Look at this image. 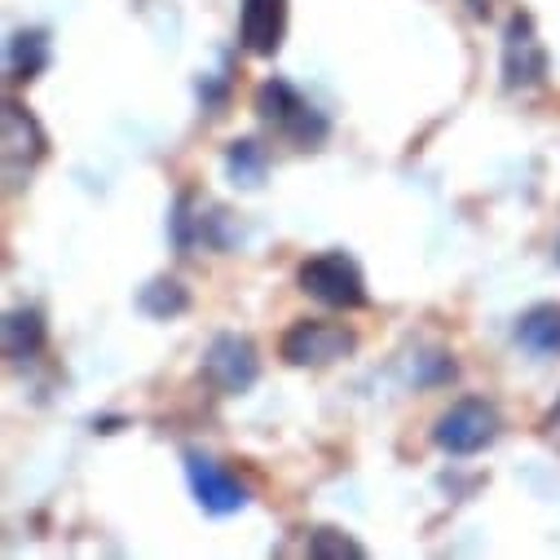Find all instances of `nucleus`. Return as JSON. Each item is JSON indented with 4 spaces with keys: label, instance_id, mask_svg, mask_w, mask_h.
Instances as JSON below:
<instances>
[{
    "label": "nucleus",
    "instance_id": "f3484780",
    "mask_svg": "<svg viewBox=\"0 0 560 560\" xmlns=\"http://www.w3.org/2000/svg\"><path fill=\"white\" fill-rule=\"evenodd\" d=\"M556 260H560V243H556Z\"/></svg>",
    "mask_w": 560,
    "mask_h": 560
},
{
    "label": "nucleus",
    "instance_id": "6e6552de",
    "mask_svg": "<svg viewBox=\"0 0 560 560\" xmlns=\"http://www.w3.org/2000/svg\"><path fill=\"white\" fill-rule=\"evenodd\" d=\"M288 36V0H243L238 10V40L256 58H273Z\"/></svg>",
    "mask_w": 560,
    "mask_h": 560
},
{
    "label": "nucleus",
    "instance_id": "9d476101",
    "mask_svg": "<svg viewBox=\"0 0 560 560\" xmlns=\"http://www.w3.org/2000/svg\"><path fill=\"white\" fill-rule=\"evenodd\" d=\"M516 345L534 358H560V305H534L516 318Z\"/></svg>",
    "mask_w": 560,
    "mask_h": 560
},
{
    "label": "nucleus",
    "instance_id": "dca6fc26",
    "mask_svg": "<svg viewBox=\"0 0 560 560\" xmlns=\"http://www.w3.org/2000/svg\"><path fill=\"white\" fill-rule=\"evenodd\" d=\"M547 438H551V442L560 446V406H556V410L547 415Z\"/></svg>",
    "mask_w": 560,
    "mask_h": 560
},
{
    "label": "nucleus",
    "instance_id": "39448f33",
    "mask_svg": "<svg viewBox=\"0 0 560 560\" xmlns=\"http://www.w3.org/2000/svg\"><path fill=\"white\" fill-rule=\"evenodd\" d=\"M203 380L221 393V397H243L256 380H260V358H256V345L238 331H225L208 345L203 353Z\"/></svg>",
    "mask_w": 560,
    "mask_h": 560
},
{
    "label": "nucleus",
    "instance_id": "f8f14e48",
    "mask_svg": "<svg viewBox=\"0 0 560 560\" xmlns=\"http://www.w3.org/2000/svg\"><path fill=\"white\" fill-rule=\"evenodd\" d=\"M49 67V40L45 32H19L10 40V75L14 80H36Z\"/></svg>",
    "mask_w": 560,
    "mask_h": 560
},
{
    "label": "nucleus",
    "instance_id": "4468645a",
    "mask_svg": "<svg viewBox=\"0 0 560 560\" xmlns=\"http://www.w3.org/2000/svg\"><path fill=\"white\" fill-rule=\"evenodd\" d=\"M225 173H230L234 186H260V177H265V151L256 142H230Z\"/></svg>",
    "mask_w": 560,
    "mask_h": 560
},
{
    "label": "nucleus",
    "instance_id": "ddd939ff",
    "mask_svg": "<svg viewBox=\"0 0 560 560\" xmlns=\"http://www.w3.org/2000/svg\"><path fill=\"white\" fill-rule=\"evenodd\" d=\"M137 305H142L151 318H177L190 310V292L177 283V278H155L151 288H142Z\"/></svg>",
    "mask_w": 560,
    "mask_h": 560
},
{
    "label": "nucleus",
    "instance_id": "0eeeda50",
    "mask_svg": "<svg viewBox=\"0 0 560 560\" xmlns=\"http://www.w3.org/2000/svg\"><path fill=\"white\" fill-rule=\"evenodd\" d=\"M547 75V49L534 32L529 14H512L508 32H503V84L508 89H529Z\"/></svg>",
    "mask_w": 560,
    "mask_h": 560
},
{
    "label": "nucleus",
    "instance_id": "f257e3e1",
    "mask_svg": "<svg viewBox=\"0 0 560 560\" xmlns=\"http://www.w3.org/2000/svg\"><path fill=\"white\" fill-rule=\"evenodd\" d=\"M256 110H260L265 124H273L296 147H318L327 137V115L278 75L256 89Z\"/></svg>",
    "mask_w": 560,
    "mask_h": 560
},
{
    "label": "nucleus",
    "instance_id": "2eb2a0df",
    "mask_svg": "<svg viewBox=\"0 0 560 560\" xmlns=\"http://www.w3.org/2000/svg\"><path fill=\"white\" fill-rule=\"evenodd\" d=\"M310 551L314 556H366V547L358 542V538H349V534H340V529H314L310 534Z\"/></svg>",
    "mask_w": 560,
    "mask_h": 560
},
{
    "label": "nucleus",
    "instance_id": "7ed1b4c3",
    "mask_svg": "<svg viewBox=\"0 0 560 560\" xmlns=\"http://www.w3.org/2000/svg\"><path fill=\"white\" fill-rule=\"evenodd\" d=\"M499 438V410L481 397H464L455 401L451 410H442L438 429H433V442L446 451V455H477L486 451L490 442Z\"/></svg>",
    "mask_w": 560,
    "mask_h": 560
},
{
    "label": "nucleus",
    "instance_id": "423d86ee",
    "mask_svg": "<svg viewBox=\"0 0 560 560\" xmlns=\"http://www.w3.org/2000/svg\"><path fill=\"white\" fill-rule=\"evenodd\" d=\"M186 477H190V490L199 499V508L208 516H234L247 508V486L225 468L217 464L212 455H199V451H186Z\"/></svg>",
    "mask_w": 560,
    "mask_h": 560
},
{
    "label": "nucleus",
    "instance_id": "9b49d317",
    "mask_svg": "<svg viewBox=\"0 0 560 560\" xmlns=\"http://www.w3.org/2000/svg\"><path fill=\"white\" fill-rule=\"evenodd\" d=\"M45 349V318L40 310H10L5 314V353L14 362L36 358Z\"/></svg>",
    "mask_w": 560,
    "mask_h": 560
},
{
    "label": "nucleus",
    "instance_id": "f03ea898",
    "mask_svg": "<svg viewBox=\"0 0 560 560\" xmlns=\"http://www.w3.org/2000/svg\"><path fill=\"white\" fill-rule=\"evenodd\" d=\"M296 283H301L305 296H314L327 310H362L366 305V278H362L358 260L345 256V252L310 256L296 273Z\"/></svg>",
    "mask_w": 560,
    "mask_h": 560
},
{
    "label": "nucleus",
    "instance_id": "1a4fd4ad",
    "mask_svg": "<svg viewBox=\"0 0 560 560\" xmlns=\"http://www.w3.org/2000/svg\"><path fill=\"white\" fill-rule=\"evenodd\" d=\"M45 132H40V124L19 106V102H5V168H10V177L19 182V177H27L40 160H45Z\"/></svg>",
    "mask_w": 560,
    "mask_h": 560
},
{
    "label": "nucleus",
    "instance_id": "20e7f679",
    "mask_svg": "<svg viewBox=\"0 0 560 560\" xmlns=\"http://www.w3.org/2000/svg\"><path fill=\"white\" fill-rule=\"evenodd\" d=\"M358 349V336L340 323H318V318H301L283 331V340H278V353H283V362L292 366H331L340 358H349Z\"/></svg>",
    "mask_w": 560,
    "mask_h": 560
}]
</instances>
